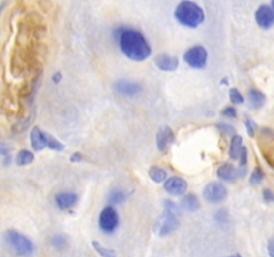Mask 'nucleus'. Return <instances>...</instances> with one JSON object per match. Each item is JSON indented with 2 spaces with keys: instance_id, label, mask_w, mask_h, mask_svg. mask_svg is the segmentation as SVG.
I'll return each instance as SVG.
<instances>
[{
  "instance_id": "nucleus-11",
  "label": "nucleus",
  "mask_w": 274,
  "mask_h": 257,
  "mask_svg": "<svg viewBox=\"0 0 274 257\" xmlns=\"http://www.w3.org/2000/svg\"><path fill=\"white\" fill-rule=\"evenodd\" d=\"M156 147L161 151H166V149L174 142V133L169 126H162L156 133Z\"/></svg>"
},
{
  "instance_id": "nucleus-7",
  "label": "nucleus",
  "mask_w": 274,
  "mask_h": 257,
  "mask_svg": "<svg viewBox=\"0 0 274 257\" xmlns=\"http://www.w3.org/2000/svg\"><path fill=\"white\" fill-rule=\"evenodd\" d=\"M227 189L221 183H210L203 189V198L210 204H219L226 200Z\"/></svg>"
},
{
  "instance_id": "nucleus-35",
  "label": "nucleus",
  "mask_w": 274,
  "mask_h": 257,
  "mask_svg": "<svg viewBox=\"0 0 274 257\" xmlns=\"http://www.w3.org/2000/svg\"><path fill=\"white\" fill-rule=\"evenodd\" d=\"M82 158H83V157H82L79 153H75V154L71 157V161L72 162H79V161H82Z\"/></svg>"
},
{
  "instance_id": "nucleus-9",
  "label": "nucleus",
  "mask_w": 274,
  "mask_h": 257,
  "mask_svg": "<svg viewBox=\"0 0 274 257\" xmlns=\"http://www.w3.org/2000/svg\"><path fill=\"white\" fill-rule=\"evenodd\" d=\"M114 90L121 97L132 98V97H137L138 94L142 91V87L138 83L130 82V80H118L117 83L114 84Z\"/></svg>"
},
{
  "instance_id": "nucleus-25",
  "label": "nucleus",
  "mask_w": 274,
  "mask_h": 257,
  "mask_svg": "<svg viewBox=\"0 0 274 257\" xmlns=\"http://www.w3.org/2000/svg\"><path fill=\"white\" fill-rule=\"evenodd\" d=\"M262 180H264V172L261 170V168H255L253 170V173H251L250 184L251 185H258V184H261Z\"/></svg>"
},
{
  "instance_id": "nucleus-21",
  "label": "nucleus",
  "mask_w": 274,
  "mask_h": 257,
  "mask_svg": "<svg viewBox=\"0 0 274 257\" xmlns=\"http://www.w3.org/2000/svg\"><path fill=\"white\" fill-rule=\"evenodd\" d=\"M46 147H50V149L55 150V151H63L64 150V145L61 142H59L55 137L48 134V133H46Z\"/></svg>"
},
{
  "instance_id": "nucleus-33",
  "label": "nucleus",
  "mask_w": 274,
  "mask_h": 257,
  "mask_svg": "<svg viewBox=\"0 0 274 257\" xmlns=\"http://www.w3.org/2000/svg\"><path fill=\"white\" fill-rule=\"evenodd\" d=\"M264 200L266 202H273L274 196H273V193H272V190H270V189H265V190H264Z\"/></svg>"
},
{
  "instance_id": "nucleus-10",
  "label": "nucleus",
  "mask_w": 274,
  "mask_h": 257,
  "mask_svg": "<svg viewBox=\"0 0 274 257\" xmlns=\"http://www.w3.org/2000/svg\"><path fill=\"white\" fill-rule=\"evenodd\" d=\"M255 20H257V23H258L261 28L268 30V28L272 27L274 23L273 8L266 4L261 5L260 8L257 9V12H255Z\"/></svg>"
},
{
  "instance_id": "nucleus-30",
  "label": "nucleus",
  "mask_w": 274,
  "mask_h": 257,
  "mask_svg": "<svg viewBox=\"0 0 274 257\" xmlns=\"http://www.w3.org/2000/svg\"><path fill=\"white\" fill-rule=\"evenodd\" d=\"M218 129L221 131H223L225 134H233V133H234V127L230 126V125H226V123H219V125H218Z\"/></svg>"
},
{
  "instance_id": "nucleus-19",
  "label": "nucleus",
  "mask_w": 274,
  "mask_h": 257,
  "mask_svg": "<svg viewBox=\"0 0 274 257\" xmlns=\"http://www.w3.org/2000/svg\"><path fill=\"white\" fill-rule=\"evenodd\" d=\"M149 176H150V178H152L154 183L161 184L165 183V180L167 178V172H166L165 169L159 168V166H152L149 170Z\"/></svg>"
},
{
  "instance_id": "nucleus-14",
  "label": "nucleus",
  "mask_w": 274,
  "mask_h": 257,
  "mask_svg": "<svg viewBox=\"0 0 274 257\" xmlns=\"http://www.w3.org/2000/svg\"><path fill=\"white\" fill-rule=\"evenodd\" d=\"M31 145L36 151H40L46 147V133L39 127H33L31 131Z\"/></svg>"
},
{
  "instance_id": "nucleus-24",
  "label": "nucleus",
  "mask_w": 274,
  "mask_h": 257,
  "mask_svg": "<svg viewBox=\"0 0 274 257\" xmlns=\"http://www.w3.org/2000/svg\"><path fill=\"white\" fill-rule=\"evenodd\" d=\"M67 243H68V240H67V237L64 234H55L51 239V244L58 249L66 247Z\"/></svg>"
},
{
  "instance_id": "nucleus-31",
  "label": "nucleus",
  "mask_w": 274,
  "mask_h": 257,
  "mask_svg": "<svg viewBox=\"0 0 274 257\" xmlns=\"http://www.w3.org/2000/svg\"><path fill=\"white\" fill-rule=\"evenodd\" d=\"M222 115H225V117H229V118H236L237 117V110L234 108H226L225 110L222 111Z\"/></svg>"
},
{
  "instance_id": "nucleus-23",
  "label": "nucleus",
  "mask_w": 274,
  "mask_h": 257,
  "mask_svg": "<svg viewBox=\"0 0 274 257\" xmlns=\"http://www.w3.org/2000/svg\"><path fill=\"white\" fill-rule=\"evenodd\" d=\"M124 200H126V193L122 192V190H114V192L110 193V196H109L110 204L117 205V204H122Z\"/></svg>"
},
{
  "instance_id": "nucleus-2",
  "label": "nucleus",
  "mask_w": 274,
  "mask_h": 257,
  "mask_svg": "<svg viewBox=\"0 0 274 257\" xmlns=\"http://www.w3.org/2000/svg\"><path fill=\"white\" fill-rule=\"evenodd\" d=\"M174 18L183 24L186 27L195 28L199 24L203 23L205 20V12L198 4H195L189 0H183L180 4L177 5L174 12Z\"/></svg>"
},
{
  "instance_id": "nucleus-32",
  "label": "nucleus",
  "mask_w": 274,
  "mask_h": 257,
  "mask_svg": "<svg viewBox=\"0 0 274 257\" xmlns=\"http://www.w3.org/2000/svg\"><path fill=\"white\" fill-rule=\"evenodd\" d=\"M11 149H12V147H11L10 145H7L4 142H0V155L10 154Z\"/></svg>"
},
{
  "instance_id": "nucleus-5",
  "label": "nucleus",
  "mask_w": 274,
  "mask_h": 257,
  "mask_svg": "<svg viewBox=\"0 0 274 257\" xmlns=\"http://www.w3.org/2000/svg\"><path fill=\"white\" fill-rule=\"evenodd\" d=\"M183 59L193 69H203L208 62V51L202 46H194L184 52Z\"/></svg>"
},
{
  "instance_id": "nucleus-6",
  "label": "nucleus",
  "mask_w": 274,
  "mask_h": 257,
  "mask_svg": "<svg viewBox=\"0 0 274 257\" xmlns=\"http://www.w3.org/2000/svg\"><path fill=\"white\" fill-rule=\"evenodd\" d=\"M119 225V217L117 211L113 206H106L103 211L100 212L99 216V226L104 233H114Z\"/></svg>"
},
{
  "instance_id": "nucleus-26",
  "label": "nucleus",
  "mask_w": 274,
  "mask_h": 257,
  "mask_svg": "<svg viewBox=\"0 0 274 257\" xmlns=\"http://www.w3.org/2000/svg\"><path fill=\"white\" fill-rule=\"evenodd\" d=\"M229 94H230V101H232V103H234V105H241V103H244V97H242V94L237 89H232Z\"/></svg>"
},
{
  "instance_id": "nucleus-22",
  "label": "nucleus",
  "mask_w": 274,
  "mask_h": 257,
  "mask_svg": "<svg viewBox=\"0 0 274 257\" xmlns=\"http://www.w3.org/2000/svg\"><path fill=\"white\" fill-rule=\"evenodd\" d=\"M91 245L94 247L95 251L99 253L102 257H117V252H115V251L106 248V247H103V245L100 243H98V241H92Z\"/></svg>"
},
{
  "instance_id": "nucleus-1",
  "label": "nucleus",
  "mask_w": 274,
  "mask_h": 257,
  "mask_svg": "<svg viewBox=\"0 0 274 257\" xmlns=\"http://www.w3.org/2000/svg\"><path fill=\"white\" fill-rule=\"evenodd\" d=\"M121 51L131 61H145L152 54V48L142 33L131 28H122L118 37Z\"/></svg>"
},
{
  "instance_id": "nucleus-27",
  "label": "nucleus",
  "mask_w": 274,
  "mask_h": 257,
  "mask_svg": "<svg viewBox=\"0 0 274 257\" xmlns=\"http://www.w3.org/2000/svg\"><path fill=\"white\" fill-rule=\"evenodd\" d=\"M165 211L171 212V213H174V215H178V212H180V206L173 201H165Z\"/></svg>"
},
{
  "instance_id": "nucleus-4",
  "label": "nucleus",
  "mask_w": 274,
  "mask_h": 257,
  "mask_svg": "<svg viewBox=\"0 0 274 257\" xmlns=\"http://www.w3.org/2000/svg\"><path fill=\"white\" fill-rule=\"evenodd\" d=\"M178 226H180V221H178L177 215L165 211V213L155 222V229L154 230L159 237H166V236H169V234L178 229Z\"/></svg>"
},
{
  "instance_id": "nucleus-8",
  "label": "nucleus",
  "mask_w": 274,
  "mask_h": 257,
  "mask_svg": "<svg viewBox=\"0 0 274 257\" xmlns=\"http://www.w3.org/2000/svg\"><path fill=\"white\" fill-rule=\"evenodd\" d=\"M163 186H165L166 192L170 193L173 196H182V194L187 192V183H186V180L182 177H178V176L166 178Z\"/></svg>"
},
{
  "instance_id": "nucleus-12",
  "label": "nucleus",
  "mask_w": 274,
  "mask_h": 257,
  "mask_svg": "<svg viewBox=\"0 0 274 257\" xmlns=\"http://www.w3.org/2000/svg\"><path fill=\"white\" fill-rule=\"evenodd\" d=\"M155 65L162 71H174L178 69L180 61H178L177 56L169 55V54H159L156 56Z\"/></svg>"
},
{
  "instance_id": "nucleus-17",
  "label": "nucleus",
  "mask_w": 274,
  "mask_h": 257,
  "mask_svg": "<svg viewBox=\"0 0 274 257\" xmlns=\"http://www.w3.org/2000/svg\"><path fill=\"white\" fill-rule=\"evenodd\" d=\"M241 149H242V137L236 134V136H233L232 141H230V150H229V155H230V158L232 159H238L240 157V153H241Z\"/></svg>"
},
{
  "instance_id": "nucleus-36",
  "label": "nucleus",
  "mask_w": 274,
  "mask_h": 257,
  "mask_svg": "<svg viewBox=\"0 0 274 257\" xmlns=\"http://www.w3.org/2000/svg\"><path fill=\"white\" fill-rule=\"evenodd\" d=\"M59 79H61V75L59 73H57L55 76H54V82H59Z\"/></svg>"
},
{
  "instance_id": "nucleus-34",
  "label": "nucleus",
  "mask_w": 274,
  "mask_h": 257,
  "mask_svg": "<svg viewBox=\"0 0 274 257\" xmlns=\"http://www.w3.org/2000/svg\"><path fill=\"white\" fill-rule=\"evenodd\" d=\"M273 248H274V240H273V239H270V240H269V243H268V251H269V256H270V257H274Z\"/></svg>"
},
{
  "instance_id": "nucleus-28",
  "label": "nucleus",
  "mask_w": 274,
  "mask_h": 257,
  "mask_svg": "<svg viewBox=\"0 0 274 257\" xmlns=\"http://www.w3.org/2000/svg\"><path fill=\"white\" fill-rule=\"evenodd\" d=\"M246 129H247V134L250 137H253L255 134V129H257V125L251 119H246L245 121Z\"/></svg>"
},
{
  "instance_id": "nucleus-13",
  "label": "nucleus",
  "mask_w": 274,
  "mask_h": 257,
  "mask_svg": "<svg viewBox=\"0 0 274 257\" xmlns=\"http://www.w3.org/2000/svg\"><path fill=\"white\" fill-rule=\"evenodd\" d=\"M55 202H57L58 208L68 209V208H71V206H74L78 202V196H76L75 193L71 192L59 193V194L55 196Z\"/></svg>"
},
{
  "instance_id": "nucleus-20",
  "label": "nucleus",
  "mask_w": 274,
  "mask_h": 257,
  "mask_svg": "<svg viewBox=\"0 0 274 257\" xmlns=\"http://www.w3.org/2000/svg\"><path fill=\"white\" fill-rule=\"evenodd\" d=\"M33 159H35V157H33L31 151H29V150H22L16 155V164L19 165V166H26V165L32 164Z\"/></svg>"
},
{
  "instance_id": "nucleus-18",
  "label": "nucleus",
  "mask_w": 274,
  "mask_h": 257,
  "mask_svg": "<svg viewBox=\"0 0 274 257\" xmlns=\"http://www.w3.org/2000/svg\"><path fill=\"white\" fill-rule=\"evenodd\" d=\"M249 101H250L251 106L255 109H260L264 106L265 101H266V98H265V95L262 93H261L260 90H250L249 91Z\"/></svg>"
},
{
  "instance_id": "nucleus-3",
  "label": "nucleus",
  "mask_w": 274,
  "mask_h": 257,
  "mask_svg": "<svg viewBox=\"0 0 274 257\" xmlns=\"http://www.w3.org/2000/svg\"><path fill=\"white\" fill-rule=\"evenodd\" d=\"M5 243L14 251L18 256L30 257L35 252L33 243L24 234L19 233L18 230H8L4 236Z\"/></svg>"
},
{
  "instance_id": "nucleus-15",
  "label": "nucleus",
  "mask_w": 274,
  "mask_h": 257,
  "mask_svg": "<svg viewBox=\"0 0 274 257\" xmlns=\"http://www.w3.org/2000/svg\"><path fill=\"white\" fill-rule=\"evenodd\" d=\"M217 176L223 181H234L238 177V173H237V169L233 165L225 164L218 169Z\"/></svg>"
},
{
  "instance_id": "nucleus-37",
  "label": "nucleus",
  "mask_w": 274,
  "mask_h": 257,
  "mask_svg": "<svg viewBox=\"0 0 274 257\" xmlns=\"http://www.w3.org/2000/svg\"><path fill=\"white\" fill-rule=\"evenodd\" d=\"M229 257H242L241 255H238V253H236V255H232V256H229Z\"/></svg>"
},
{
  "instance_id": "nucleus-29",
  "label": "nucleus",
  "mask_w": 274,
  "mask_h": 257,
  "mask_svg": "<svg viewBox=\"0 0 274 257\" xmlns=\"http://www.w3.org/2000/svg\"><path fill=\"white\" fill-rule=\"evenodd\" d=\"M238 158L241 159V161H240V164H241V168H242V166L245 168L246 162H247V150H246V147H244V146H242L241 153H240V157H238Z\"/></svg>"
},
{
  "instance_id": "nucleus-16",
  "label": "nucleus",
  "mask_w": 274,
  "mask_h": 257,
  "mask_svg": "<svg viewBox=\"0 0 274 257\" xmlns=\"http://www.w3.org/2000/svg\"><path fill=\"white\" fill-rule=\"evenodd\" d=\"M181 206H182V209L186 212L198 211L199 200L197 198L195 194H193V193H189V194H186V196L182 198V201H181Z\"/></svg>"
}]
</instances>
